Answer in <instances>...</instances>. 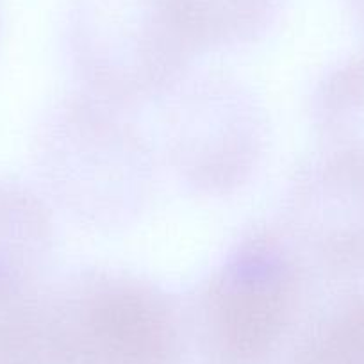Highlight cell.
<instances>
[{
    "label": "cell",
    "mask_w": 364,
    "mask_h": 364,
    "mask_svg": "<svg viewBox=\"0 0 364 364\" xmlns=\"http://www.w3.org/2000/svg\"><path fill=\"white\" fill-rule=\"evenodd\" d=\"M93 107L55 114L40 138L41 171L59 197L82 200V211H127L145 182L138 139Z\"/></svg>",
    "instance_id": "obj_1"
},
{
    "label": "cell",
    "mask_w": 364,
    "mask_h": 364,
    "mask_svg": "<svg viewBox=\"0 0 364 364\" xmlns=\"http://www.w3.org/2000/svg\"><path fill=\"white\" fill-rule=\"evenodd\" d=\"M47 293L40 277L0 266V364H45Z\"/></svg>",
    "instance_id": "obj_2"
},
{
    "label": "cell",
    "mask_w": 364,
    "mask_h": 364,
    "mask_svg": "<svg viewBox=\"0 0 364 364\" xmlns=\"http://www.w3.org/2000/svg\"><path fill=\"white\" fill-rule=\"evenodd\" d=\"M50 229L40 198L15 182L0 181V266L40 275Z\"/></svg>",
    "instance_id": "obj_3"
},
{
    "label": "cell",
    "mask_w": 364,
    "mask_h": 364,
    "mask_svg": "<svg viewBox=\"0 0 364 364\" xmlns=\"http://www.w3.org/2000/svg\"><path fill=\"white\" fill-rule=\"evenodd\" d=\"M188 45L225 43L254 33L272 0H157Z\"/></svg>",
    "instance_id": "obj_4"
}]
</instances>
